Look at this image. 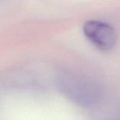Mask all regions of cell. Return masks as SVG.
Returning <instances> with one entry per match:
<instances>
[{
	"label": "cell",
	"mask_w": 120,
	"mask_h": 120,
	"mask_svg": "<svg viewBox=\"0 0 120 120\" xmlns=\"http://www.w3.org/2000/svg\"><path fill=\"white\" fill-rule=\"evenodd\" d=\"M57 83L65 96L82 106H93L101 99L102 91L99 84L83 74L63 71L58 74Z\"/></svg>",
	"instance_id": "cell-1"
},
{
	"label": "cell",
	"mask_w": 120,
	"mask_h": 120,
	"mask_svg": "<svg viewBox=\"0 0 120 120\" xmlns=\"http://www.w3.org/2000/svg\"><path fill=\"white\" fill-rule=\"evenodd\" d=\"M83 33L92 45L102 51L111 50L117 41V35L113 27L100 21L86 22L83 25Z\"/></svg>",
	"instance_id": "cell-2"
}]
</instances>
